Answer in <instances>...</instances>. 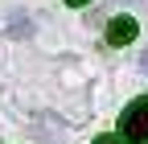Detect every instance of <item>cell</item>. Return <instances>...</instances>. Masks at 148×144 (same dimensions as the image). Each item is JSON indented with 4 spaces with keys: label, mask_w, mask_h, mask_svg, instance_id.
<instances>
[{
    "label": "cell",
    "mask_w": 148,
    "mask_h": 144,
    "mask_svg": "<svg viewBox=\"0 0 148 144\" xmlns=\"http://www.w3.org/2000/svg\"><path fill=\"white\" fill-rule=\"evenodd\" d=\"M119 136H123V144H148V95H140L119 115Z\"/></svg>",
    "instance_id": "6da1fadb"
},
{
    "label": "cell",
    "mask_w": 148,
    "mask_h": 144,
    "mask_svg": "<svg viewBox=\"0 0 148 144\" xmlns=\"http://www.w3.org/2000/svg\"><path fill=\"white\" fill-rule=\"evenodd\" d=\"M136 33H140L136 16H115V21L107 25V41H111V45H127V41L136 37Z\"/></svg>",
    "instance_id": "7a4b0ae2"
},
{
    "label": "cell",
    "mask_w": 148,
    "mask_h": 144,
    "mask_svg": "<svg viewBox=\"0 0 148 144\" xmlns=\"http://www.w3.org/2000/svg\"><path fill=\"white\" fill-rule=\"evenodd\" d=\"M95 144H123V136H99Z\"/></svg>",
    "instance_id": "3957f363"
},
{
    "label": "cell",
    "mask_w": 148,
    "mask_h": 144,
    "mask_svg": "<svg viewBox=\"0 0 148 144\" xmlns=\"http://www.w3.org/2000/svg\"><path fill=\"white\" fill-rule=\"evenodd\" d=\"M140 70H144V74H148V49L140 53Z\"/></svg>",
    "instance_id": "277c9868"
},
{
    "label": "cell",
    "mask_w": 148,
    "mask_h": 144,
    "mask_svg": "<svg viewBox=\"0 0 148 144\" xmlns=\"http://www.w3.org/2000/svg\"><path fill=\"white\" fill-rule=\"evenodd\" d=\"M119 4H144V0H119Z\"/></svg>",
    "instance_id": "5b68a950"
},
{
    "label": "cell",
    "mask_w": 148,
    "mask_h": 144,
    "mask_svg": "<svg viewBox=\"0 0 148 144\" xmlns=\"http://www.w3.org/2000/svg\"><path fill=\"white\" fill-rule=\"evenodd\" d=\"M66 4H86V0H66Z\"/></svg>",
    "instance_id": "8992f818"
}]
</instances>
